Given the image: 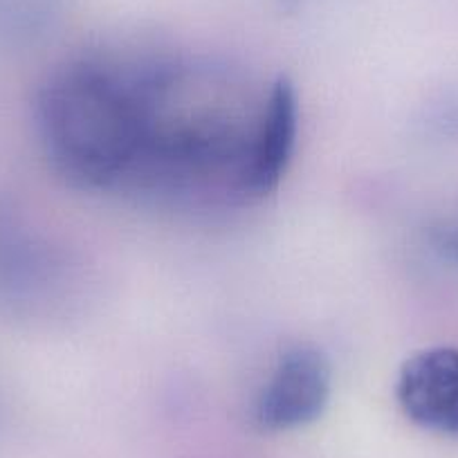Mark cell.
Returning a JSON list of instances; mask_svg holds the SVG:
<instances>
[{
	"instance_id": "6da1fadb",
	"label": "cell",
	"mask_w": 458,
	"mask_h": 458,
	"mask_svg": "<svg viewBox=\"0 0 458 458\" xmlns=\"http://www.w3.org/2000/svg\"><path fill=\"white\" fill-rule=\"evenodd\" d=\"M37 129L50 165L74 187L135 184L148 140V68L70 61L38 90Z\"/></svg>"
},
{
	"instance_id": "7a4b0ae2",
	"label": "cell",
	"mask_w": 458,
	"mask_h": 458,
	"mask_svg": "<svg viewBox=\"0 0 458 458\" xmlns=\"http://www.w3.org/2000/svg\"><path fill=\"white\" fill-rule=\"evenodd\" d=\"M333 373L315 346H290L276 362L254 403V422L263 431H290L315 422L330 400Z\"/></svg>"
},
{
	"instance_id": "3957f363",
	"label": "cell",
	"mask_w": 458,
	"mask_h": 458,
	"mask_svg": "<svg viewBox=\"0 0 458 458\" xmlns=\"http://www.w3.org/2000/svg\"><path fill=\"white\" fill-rule=\"evenodd\" d=\"M395 400L422 429L458 436V349L431 346L411 355L395 380Z\"/></svg>"
},
{
	"instance_id": "277c9868",
	"label": "cell",
	"mask_w": 458,
	"mask_h": 458,
	"mask_svg": "<svg viewBox=\"0 0 458 458\" xmlns=\"http://www.w3.org/2000/svg\"><path fill=\"white\" fill-rule=\"evenodd\" d=\"M299 129L297 90L288 77L272 83L243 178V200H259L279 187L293 160Z\"/></svg>"
},
{
	"instance_id": "5b68a950",
	"label": "cell",
	"mask_w": 458,
	"mask_h": 458,
	"mask_svg": "<svg viewBox=\"0 0 458 458\" xmlns=\"http://www.w3.org/2000/svg\"><path fill=\"white\" fill-rule=\"evenodd\" d=\"M431 234H434V243L438 245L440 252L458 263V200L440 216Z\"/></svg>"
}]
</instances>
